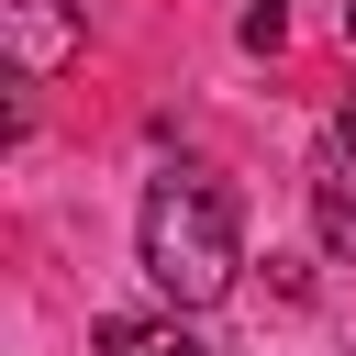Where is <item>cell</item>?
Segmentation results:
<instances>
[{"label": "cell", "mask_w": 356, "mask_h": 356, "mask_svg": "<svg viewBox=\"0 0 356 356\" xmlns=\"http://www.w3.org/2000/svg\"><path fill=\"white\" fill-rule=\"evenodd\" d=\"M234 267H245V200H234V178L167 167V178L145 189V278H156L178 312H200V300L234 289Z\"/></svg>", "instance_id": "obj_1"}, {"label": "cell", "mask_w": 356, "mask_h": 356, "mask_svg": "<svg viewBox=\"0 0 356 356\" xmlns=\"http://www.w3.org/2000/svg\"><path fill=\"white\" fill-rule=\"evenodd\" d=\"M312 234H323L334 256H356V156H345V145L312 156Z\"/></svg>", "instance_id": "obj_2"}, {"label": "cell", "mask_w": 356, "mask_h": 356, "mask_svg": "<svg viewBox=\"0 0 356 356\" xmlns=\"http://www.w3.org/2000/svg\"><path fill=\"white\" fill-rule=\"evenodd\" d=\"M11 56L44 78V67H67V56H78V22H67L56 0H11Z\"/></svg>", "instance_id": "obj_3"}, {"label": "cell", "mask_w": 356, "mask_h": 356, "mask_svg": "<svg viewBox=\"0 0 356 356\" xmlns=\"http://www.w3.org/2000/svg\"><path fill=\"white\" fill-rule=\"evenodd\" d=\"M89 356H211V345L167 312V323H100V334H89Z\"/></svg>", "instance_id": "obj_4"}, {"label": "cell", "mask_w": 356, "mask_h": 356, "mask_svg": "<svg viewBox=\"0 0 356 356\" xmlns=\"http://www.w3.org/2000/svg\"><path fill=\"white\" fill-rule=\"evenodd\" d=\"M334 145H345V156H356V100H345V111H334Z\"/></svg>", "instance_id": "obj_5"}, {"label": "cell", "mask_w": 356, "mask_h": 356, "mask_svg": "<svg viewBox=\"0 0 356 356\" xmlns=\"http://www.w3.org/2000/svg\"><path fill=\"white\" fill-rule=\"evenodd\" d=\"M256 22H278V0H256Z\"/></svg>", "instance_id": "obj_6"}, {"label": "cell", "mask_w": 356, "mask_h": 356, "mask_svg": "<svg viewBox=\"0 0 356 356\" xmlns=\"http://www.w3.org/2000/svg\"><path fill=\"white\" fill-rule=\"evenodd\" d=\"M345 33H356V0H345Z\"/></svg>", "instance_id": "obj_7"}]
</instances>
